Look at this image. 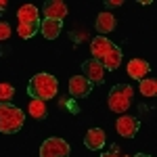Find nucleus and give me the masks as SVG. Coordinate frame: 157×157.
Here are the masks:
<instances>
[{
  "instance_id": "obj_23",
  "label": "nucleus",
  "mask_w": 157,
  "mask_h": 157,
  "mask_svg": "<svg viewBox=\"0 0 157 157\" xmlns=\"http://www.w3.org/2000/svg\"><path fill=\"white\" fill-rule=\"evenodd\" d=\"M134 157H151V155H147V153H136Z\"/></svg>"
},
{
  "instance_id": "obj_4",
  "label": "nucleus",
  "mask_w": 157,
  "mask_h": 157,
  "mask_svg": "<svg viewBox=\"0 0 157 157\" xmlns=\"http://www.w3.org/2000/svg\"><path fill=\"white\" fill-rule=\"evenodd\" d=\"M132 86L128 84H120V86H113L111 92L107 97V103H109V109L115 111V113H126L128 107H130V101H132Z\"/></svg>"
},
{
  "instance_id": "obj_7",
  "label": "nucleus",
  "mask_w": 157,
  "mask_h": 157,
  "mask_svg": "<svg viewBox=\"0 0 157 157\" xmlns=\"http://www.w3.org/2000/svg\"><path fill=\"white\" fill-rule=\"evenodd\" d=\"M92 92V82H88L84 75H73L69 80V94L73 98H86Z\"/></svg>"
},
{
  "instance_id": "obj_20",
  "label": "nucleus",
  "mask_w": 157,
  "mask_h": 157,
  "mask_svg": "<svg viewBox=\"0 0 157 157\" xmlns=\"http://www.w3.org/2000/svg\"><path fill=\"white\" fill-rule=\"evenodd\" d=\"M11 38V25L0 21V40H9Z\"/></svg>"
},
{
  "instance_id": "obj_19",
  "label": "nucleus",
  "mask_w": 157,
  "mask_h": 157,
  "mask_svg": "<svg viewBox=\"0 0 157 157\" xmlns=\"http://www.w3.org/2000/svg\"><path fill=\"white\" fill-rule=\"evenodd\" d=\"M61 107H63V109H67L69 113H73V115H78V113H80L78 105H75L73 101H67V98H63V101H61Z\"/></svg>"
},
{
  "instance_id": "obj_21",
  "label": "nucleus",
  "mask_w": 157,
  "mask_h": 157,
  "mask_svg": "<svg viewBox=\"0 0 157 157\" xmlns=\"http://www.w3.org/2000/svg\"><path fill=\"white\" fill-rule=\"evenodd\" d=\"M105 6H109V9H117V6H124V0H107Z\"/></svg>"
},
{
  "instance_id": "obj_15",
  "label": "nucleus",
  "mask_w": 157,
  "mask_h": 157,
  "mask_svg": "<svg viewBox=\"0 0 157 157\" xmlns=\"http://www.w3.org/2000/svg\"><path fill=\"white\" fill-rule=\"evenodd\" d=\"M27 111H29V115H32L34 120H44V117H46V105H44V101H40V98H32Z\"/></svg>"
},
{
  "instance_id": "obj_14",
  "label": "nucleus",
  "mask_w": 157,
  "mask_h": 157,
  "mask_svg": "<svg viewBox=\"0 0 157 157\" xmlns=\"http://www.w3.org/2000/svg\"><path fill=\"white\" fill-rule=\"evenodd\" d=\"M97 29H98V36H105L109 32L115 29V17L111 13H101L97 17Z\"/></svg>"
},
{
  "instance_id": "obj_5",
  "label": "nucleus",
  "mask_w": 157,
  "mask_h": 157,
  "mask_svg": "<svg viewBox=\"0 0 157 157\" xmlns=\"http://www.w3.org/2000/svg\"><path fill=\"white\" fill-rule=\"evenodd\" d=\"M69 153H71L69 143L59 138V136L46 138L40 145V157H69Z\"/></svg>"
},
{
  "instance_id": "obj_12",
  "label": "nucleus",
  "mask_w": 157,
  "mask_h": 157,
  "mask_svg": "<svg viewBox=\"0 0 157 157\" xmlns=\"http://www.w3.org/2000/svg\"><path fill=\"white\" fill-rule=\"evenodd\" d=\"M17 19H19V23H40V15L34 4H23L17 11Z\"/></svg>"
},
{
  "instance_id": "obj_13",
  "label": "nucleus",
  "mask_w": 157,
  "mask_h": 157,
  "mask_svg": "<svg viewBox=\"0 0 157 157\" xmlns=\"http://www.w3.org/2000/svg\"><path fill=\"white\" fill-rule=\"evenodd\" d=\"M61 29H63V23H61V21L44 19V21L40 23V32H42V36L46 38V40H55V38H59Z\"/></svg>"
},
{
  "instance_id": "obj_6",
  "label": "nucleus",
  "mask_w": 157,
  "mask_h": 157,
  "mask_svg": "<svg viewBox=\"0 0 157 157\" xmlns=\"http://www.w3.org/2000/svg\"><path fill=\"white\" fill-rule=\"evenodd\" d=\"M138 128H140V121L136 120L134 115H121L120 120L115 121V130H117V134L124 136V138H132V136H136Z\"/></svg>"
},
{
  "instance_id": "obj_24",
  "label": "nucleus",
  "mask_w": 157,
  "mask_h": 157,
  "mask_svg": "<svg viewBox=\"0 0 157 157\" xmlns=\"http://www.w3.org/2000/svg\"><path fill=\"white\" fill-rule=\"evenodd\" d=\"M4 6H6V2H0V13L4 11Z\"/></svg>"
},
{
  "instance_id": "obj_3",
  "label": "nucleus",
  "mask_w": 157,
  "mask_h": 157,
  "mask_svg": "<svg viewBox=\"0 0 157 157\" xmlns=\"http://www.w3.org/2000/svg\"><path fill=\"white\" fill-rule=\"evenodd\" d=\"M25 113L17 105L0 103V132L2 134H15L23 128Z\"/></svg>"
},
{
  "instance_id": "obj_11",
  "label": "nucleus",
  "mask_w": 157,
  "mask_h": 157,
  "mask_svg": "<svg viewBox=\"0 0 157 157\" xmlns=\"http://www.w3.org/2000/svg\"><path fill=\"white\" fill-rule=\"evenodd\" d=\"M149 71H151V65H149L147 61H143V59H132L130 63H128V75L134 78V80H138V82L145 80Z\"/></svg>"
},
{
  "instance_id": "obj_9",
  "label": "nucleus",
  "mask_w": 157,
  "mask_h": 157,
  "mask_svg": "<svg viewBox=\"0 0 157 157\" xmlns=\"http://www.w3.org/2000/svg\"><path fill=\"white\" fill-rule=\"evenodd\" d=\"M42 11H44V17H46V19L63 21V19L67 17V4L61 2V0H48V2H44Z\"/></svg>"
},
{
  "instance_id": "obj_18",
  "label": "nucleus",
  "mask_w": 157,
  "mask_h": 157,
  "mask_svg": "<svg viewBox=\"0 0 157 157\" xmlns=\"http://www.w3.org/2000/svg\"><path fill=\"white\" fill-rule=\"evenodd\" d=\"M13 94H15V88H13L11 84H0V103H9L13 98Z\"/></svg>"
},
{
  "instance_id": "obj_2",
  "label": "nucleus",
  "mask_w": 157,
  "mask_h": 157,
  "mask_svg": "<svg viewBox=\"0 0 157 157\" xmlns=\"http://www.w3.org/2000/svg\"><path fill=\"white\" fill-rule=\"evenodd\" d=\"M59 90V82L52 73H36L29 84H27V92L32 98H40V101H48V98L57 97Z\"/></svg>"
},
{
  "instance_id": "obj_1",
  "label": "nucleus",
  "mask_w": 157,
  "mask_h": 157,
  "mask_svg": "<svg viewBox=\"0 0 157 157\" xmlns=\"http://www.w3.org/2000/svg\"><path fill=\"white\" fill-rule=\"evenodd\" d=\"M90 52H92L94 61L103 65V69L115 71L121 65V50L105 36H97L90 42Z\"/></svg>"
},
{
  "instance_id": "obj_22",
  "label": "nucleus",
  "mask_w": 157,
  "mask_h": 157,
  "mask_svg": "<svg viewBox=\"0 0 157 157\" xmlns=\"http://www.w3.org/2000/svg\"><path fill=\"white\" fill-rule=\"evenodd\" d=\"M101 157H120V155H117V147H113V151H111V153H103Z\"/></svg>"
},
{
  "instance_id": "obj_10",
  "label": "nucleus",
  "mask_w": 157,
  "mask_h": 157,
  "mask_svg": "<svg viewBox=\"0 0 157 157\" xmlns=\"http://www.w3.org/2000/svg\"><path fill=\"white\" fill-rule=\"evenodd\" d=\"M105 140H107V136H105V132H103L101 128H90V130L86 132L84 145L88 147L90 151H98V149H103Z\"/></svg>"
},
{
  "instance_id": "obj_8",
  "label": "nucleus",
  "mask_w": 157,
  "mask_h": 157,
  "mask_svg": "<svg viewBox=\"0 0 157 157\" xmlns=\"http://www.w3.org/2000/svg\"><path fill=\"white\" fill-rule=\"evenodd\" d=\"M82 71H84V78L88 82H98V84L105 82V69H103V65L94 59L84 61V63H82Z\"/></svg>"
},
{
  "instance_id": "obj_16",
  "label": "nucleus",
  "mask_w": 157,
  "mask_h": 157,
  "mask_svg": "<svg viewBox=\"0 0 157 157\" xmlns=\"http://www.w3.org/2000/svg\"><path fill=\"white\" fill-rule=\"evenodd\" d=\"M40 23H42V21H40ZM40 23H19L17 25V34L23 38V40H29V38H34L38 34Z\"/></svg>"
},
{
  "instance_id": "obj_17",
  "label": "nucleus",
  "mask_w": 157,
  "mask_h": 157,
  "mask_svg": "<svg viewBox=\"0 0 157 157\" xmlns=\"http://www.w3.org/2000/svg\"><path fill=\"white\" fill-rule=\"evenodd\" d=\"M138 90H140L145 97H155V94H157V82H155V78H145V80H140Z\"/></svg>"
}]
</instances>
